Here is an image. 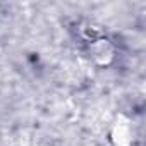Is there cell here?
<instances>
[{
	"label": "cell",
	"mask_w": 146,
	"mask_h": 146,
	"mask_svg": "<svg viewBox=\"0 0 146 146\" xmlns=\"http://www.w3.org/2000/svg\"><path fill=\"white\" fill-rule=\"evenodd\" d=\"M115 45L108 38H95L88 45V55L98 67H108L115 60Z\"/></svg>",
	"instance_id": "cell-1"
},
{
	"label": "cell",
	"mask_w": 146,
	"mask_h": 146,
	"mask_svg": "<svg viewBox=\"0 0 146 146\" xmlns=\"http://www.w3.org/2000/svg\"><path fill=\"white\" fill-rule=\"evenodd\" d=\"M33 146H50V144H45V143H38V144H33Z\"/></svg>",
	"instance_id": "cell-3"
},
{
	"label": "cell",
	"mask_w": 146,
	"mask_h": 146,
	"mask_svg": "<svg viewBox=\"0 0 146 146\" xmlns=\"http://www.w3.org/2000/svg\"><path fill=\"white\" fill-rule=\"evenodd\" d=\"M134 137L132 122L125 115H117L110 127V141L113 146H131Z\"/></svg>",
	"instance_id": "cell-2"
}]
</instances>
